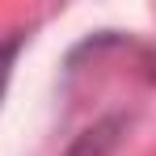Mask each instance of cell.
Segmentation results:
<instances>
[{"instance_id":"cell-2","label":"cell","mask_w":156,"mask_h":156,"mask_svg":"<svg viewBox=\"0 0 156 156\" xmlns=\"http://www.w3.org/2000/svg\"><path fill=\"white\" fill-rule=\"evenodd\" d=\"M17 38H9V42H0V97H4V84H9V76H13V59H17Z\"/></svg>"},{"instance_id":"cell-1","label":"cell","mask_w":156,"mask_h":156,"mask_svg":"<svg viewBox=\"0 0 156 156\" xmlns=\"http://www.w3.org/2000/svg\"><path fill=\"white\" fill-rule=\"evenodd\" d=\"M114 131H118V122H101V127H93L68 156H105L110 144H114Z\"/></svg>"}]
</instances>
